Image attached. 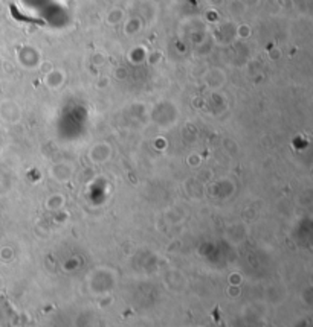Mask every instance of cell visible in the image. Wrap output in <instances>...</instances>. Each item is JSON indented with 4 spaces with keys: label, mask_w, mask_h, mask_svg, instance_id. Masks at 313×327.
<instances>
[{
    "label": "cell",
    "mask_w": 313,
    "mask_h": 327,
    "mask_svg": "<svg viewBox=\"0 0 313 327\" xmlns=\"http://www.w3.org/2000/svg\"><path fill=\"white\" fill-rule=\"evenodd\" d=\"M189 2H191V3H193V5H194V6H196V5H197V0H189Z\"/></svg>",
    "instance_id": "obj_1"
}]
</instances>
